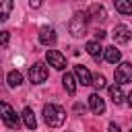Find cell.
Wrapping results in <instances>:
<instances>
[{"mask_svg":"<svg viewBox=\"0 0 132 132\" xmlns=\"http://www.w3.org/2000/svg\"><path fill=\"white\" fill-rule=\"evenodd\" d=\"M105 8L103 4H91L89 6V19H95V21H105Z\"/></svg>","mask_w":132,"mask_h":132,"instance_id":"cell-13","label":"cell"},{"mask_svg":"<svg viewBox=\"0 0 132 132\" xmlns=\"http://www.w3.org/2000/svg\"><path fill=\"white\" fill-rule=\"evenodd\" d=\"M130 132H132V130H130Z\"/></svg>","mask_w":132,"mask_h":132,"instance_id":"cell-26","label":"cell"},{"mask_svg":"<svg viewBox=\"0 0 132 132\" xmlns=\"http://www.w3.org/2000/svg\"><path fill=\"white\" fill-rule=\"evenodd\" d=\"M85 50H87V54L89 56H93L97 62L101 60V56L105 54V47H101V43L95 39V41H87V45H85Z\"/></svg>","mask_w":132,"mask_h":132,"instance_id":"cell-8","label":"cell"},{"mask_svg":"<svg viewBox=\"0 0 132 132\" xmlns=\"http://www.w3.org/2000/svg\"><path fill=\"white\" fill-rule=\"evenodd\" d=\"M130 39V29L126 25H116L113 27V41L116 43H126Z\"/></svg>","mask_w":132,"mask_h":132,"instance_id":"cell-9","label":"cell"},{"mask_svg":"<svg viewBox=\"0 0 132 132\" xmlns=\"http://www.w3.org/2000/svg\"><path fill=\"white\" fill-rule=\"evenodd\" d=\"M95 37H97V41H101V39L105 37V31H103V29H97V31H95Z\"/></svg>","mask_w":132,"mask_h":132,"instance_id":"cell-21","label":"cell"},{"mask_svg":"<svg viewBox=\"0 0 132 132\" xmlns=\"http://www.w3.org/2000/svg\"><path fill=\"white\" fill-rule=\"evenodd\" d=\"M116 10L122 14H132V0H116L113 2Z\"/></svg>","mask_w":132,"mask_h":132,"instance_id":"cell-17","label":"cell"},{"mask_svg":"<svg viewBox=\"0 0 132 132\" xmlns=\"http://www.w3.org/2000/svg\"><path fill=\"white\" fill-rule=\"evenodd\" d=\"M62 85H64V89H66L68 95H74V93H76V80H74V74L66 72V74L62 76Z\"/></svg>","mask_w":132,"mask_h":132,"instance_id":"cell-14","label":"cell"},{"mask_svg":"<svg viewBox=\"0 0 132 132\" xmlns=\"http://www.w3.org/2000/svg\"><path fill=\"white\" fill-rule=\"evenodd\" d=\"M93 87H95L97 91H99V89H105V87H107L105 76H103V74H95V76H93Z\"/></svg>","mask_w":132,"mask_h":132,"instance_id":"cell-20","label":"cell"},{"mask_svg":"<svg viewBox=\"0 0 132 132\" xmlns=\"http://www.w3.org/2000/svg\"><path fill=\"white\" fill-rule=\"evenodd\" d=\"M107 130H109V132H122V130H120V126H118V124H113V122L107 126Z\"/></svg>","mask_w":132,"mask_h":132,"instance_id":"cell-23","label":"cell"},{"mask_svg":"<svg viewBox=\"0 0 132 132\" xmlns=\"http://www.w3.org/2000/svg\"><path fill=\"white\" fill-rule=\"evenodd\" d=\"M21 116H23V124H25L29 130H35V128H37V120H35V113H33L31 107H25Z\"/></svg>","mask_w":132,"mask_h":132,"instance_id":"cell-12","label":"cell"},{"mask_svg":"<svg viewBox=\"0 0 132 132\" xmlns=\"http://www.w3.org/2000/svg\"><path fill=\"white\" fill-rule=\"evenodd\" d=\"M74 76L78 78V82H80L82 87L93 85V76H91V72H89L87 66H74Z\"/></svg>","mask_w":132,"mask_h":132,"instance_id":"cell-7","label":"cell"},{"mask_svg":"<svg viewBox=\"0 0 132 132\" xmlns=\"http://www.w3.org/2000/svg\"><path fill=\"white\" fill-rule=\"evenodd\" d=\"M45 58H47L50 66H54L56 70H64V68H66V58H64V54H60L58 50H47Z\"/></svg>","mask_w":132,"mask_h":132,"instance_id":"cell-6","label":"cell"},{"mask_svg":"<svg viewBox=\"0 0 132 132\" xmlns=\"http://www.w3.org/2000/svg\"><path fill=\"white\" fill-rule=\"evenodd\" d=\"M87 21H89V12H76L70 23H68V29L74 37H82L85 31H87Z\"/></svg>","mask_w":132,"mask_h":132,"instance_id":"cell-2","label":"cell"},{"mask_svg":"<svg viewBox=\"0 0 132 132\" xmlns=\"http://www.w3.org/2000/svg\"><path fill=\"white\" fill-rule=\"evenodd\" d=\"M107 91H109V97H111L113 103H122V99H124V91H122L120 85H111V87H107Z\"/></svg>","mask_w":132,"mask_h":132,"instance_id":"cell-16","label":"cell"},{"mask_svg":"<svg viewBox=\"0 0 132 132\" xmlns=\"http://www.w3.org/2000/svg\"><path fill=\"white\" fill-rule=\"evenodd\" d=\"M6 82H8V87H19V85L23 82V74H21L19 70H10V72L6 74Z\"/></svg>","mask_w":132,"mask_h":132,"instance_id":"cell-18","label":"cell"},{"mask_svg":"<svg viewBox=\"0 0 132 132\" xmlns=\"http://www.w3.org/2000/svg\"><path fill=\"white\" fill-rule=\"evenodd\" d=\"M128 105H130V107H132V91H130V93H128Z\"/></svg>","mask_w":132,"mask_h":132,"instance_id":"cell-25","label":"cell"},{"mask_svg":"<svg viewBox=\"0 0 132 132\" xmlns=\"http://www.w3.org/2000/svg\"><path fill=\"white\" fill-rule=\"evenodd\" d=\"M29 78L33 85H39V82H45L47 78V66L43 62H35L31 68H29Z\"/></svg>","mask_w":132,"mask_h":132,"instance_id":"cell-4","label":"cell"},{"mask_svg":"<svg viewBox=\"0 0 132 132\" xmlns=\"http://www.w3.org/2000/svg\"><path fill=\"white\" fill-rule=\"evenodd\" d=\"M10 8H12V2H10V0H4V2H0V21H6V19H8V12H10Z\"/></svg>","mask_w":132,"mask_h":132,"instance_id":"cell-19","label":"cell"},{"mask_svg":"<svg viewBox=\"0 0 132 132\" xmlns=\"http://www.w3.org/2000/svg\"><path fill=\"white\" fill-rule=\"evenodd\" d=\"M105 60L109 64H118L122 60V52L116 50V45H109V47H105Z\"/></svg>","mask_w":132,"mask_h":132,"instance_id":"cell-15","label":"cell"},{"mask_svg":"<svg viewBox=\"0 0 132 132\" xmlns=\"http://www.w3.org/2000/svg\"><path fill=\"white\" fill-rule=\"evenodd\" d=\"M89 107H91V111L97 113V116L105 111V101L99 97V93H93V95L89 97Z\"/></svg>","mask_w":132,"mask_h":132,"instance_id":"cell-10","label":"cell"},{"mask_svg":"<svg viewBox=\"0 0 132 132\" xmlns=\"http://www.w3.org/2000/svg\"><path fill=\"white\" fill-rule=\"evenodd\" d=\"M43 120L50 128H60L66 120V111L56 103H45L43 105Z\"/></svg>","mask_w":132,"mask_h":132,"instance_id":"cell-1","label":"cell"},{"mask_svg":"<svg viewBox=\"0 0 132 132\" xmlns=\"http://www.w3.org/2000/svg\"><path fill=\"white\" fill-rule=\"evenodd\" d=\"M0 107H2V122H4L10 130H19V128H21V118H23V116H19L6 101H2Z\"/></svg>","mask_w":132,"mask_h":132,"instance_id":"cell-3","label":"cell"},{"mask_svg":"<svg viewBox=\"0 0 132 132\" xmlns=\"http://www.w3.org/2000/svg\"><path fill=\"white\" fill-rule=\"evenodd\" d=\"M39 41H41L43 45H54V43H56V31L50 29V27H43V29L39 31Z\"/></svg>","mask_w":132,"mask_h":132,"instance_id":"cell-11","label":"cell"},{"mask_svg":"<svg viewBox=\"0 0 132 132\" xmlns=\"http://www.w3.org/2000/svg\"><path fill=\"white\" fill-rule=\"evenodd\" d=\"M0 43H2V45H6V43H8V31H2V37H0Z\"/></svg>","mask_w":132,"mask_h":132,"instance_id":"cell-22","label":"cell"},{"mask_svg":"<svg viewBox=\"0 0 132 132\" xmlns=\"http://www.w3.org/2000/svg\"><path fill=\"white\" fill-rule=\"evenodd\" d=\"M116 82H118V85L132 82V64H130V62H122V64L116 68Z\"/></svg>","mask_w":132,"mask_h":132,"instance_id":"cell-5","label":"cell"},{"mask_svg":"<svg viewBox=\"0 0 132 132\" xmlns=\"http://www.w3.org/2000/svg\"><path fill=\"white\" fill-rule=\"evenodd\" d=\"M29 6H31V8H39V6H41V2H37V0H35V2H29Z\"/></svg>","mask_w":132,"mask_h":132,"instance_id":"cell-24","label":"cell"}]
</instances>
